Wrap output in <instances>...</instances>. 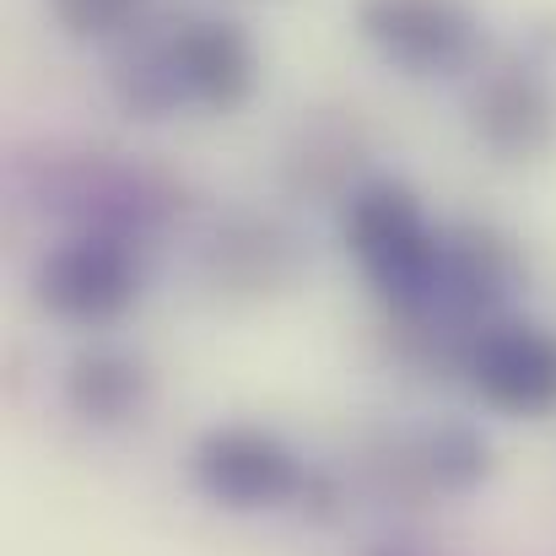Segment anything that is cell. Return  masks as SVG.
<instances>
[{"label": "cell", "mask_w": 556, "mask_h": 556, "mask_svg": "<svg viewBox=\"0 0 556 556\" xmlns=\"http://www.w3.org/2000/svg\"><path fill=\"white\" fill-rule=\"evenodd\" d=\"M341 238L389 308H410L432 292L443 227L427 222V205L410 185L400 179L352 185L341 194Z\"/></svg>", "instance_id": "obj_1"}, {"label": "cell", "mask_w": 556, "mask_h": 556, "mask_svg": "<svg viewBox=\"0 0 556 556\" xmlns=\"http://www.w3.org/2000/svg\"><path fill=\"white\" fill-rule=\"evenodd\" d=\"M141 281H147V265L136 254V238L81 227L38 260L33 298L49 319L76 325V330H98V325H114L136 308Z\"/></svg>", "instance_id": "obj_2"}, {"label": "cell", "mask_w": 556, "mask_h": 556, "mask_svg": "<svg viewBox=\"0 0 556 556\" xmlns=\"http://www.w3.org/2000/svg\"><path fill=\"white\" fill-rule=\"evenodd\" d=\"M308 476L314 470L298 459L287 438L249 421L211 427L189 448V481L200 486V497H211L227 514H270V508L303 503Z\"/></svg>", "instance_id": "obj_3"}, {"label": "cell", "mask_w": 556, "mask_h": 556, "mask_svg": "<svg viewBox=\"0 0 556 556\" xmlns=\"http://www.w3.org/2000/svg\"><path fill=\"white\" fill-rule=\"evenodd\" d=\"M357 33L400 76H459L481 60V16L470 0H357Z\"/></svg>", "instance_id": "obj_4"}, {"label": "cell", "mask_w": 556, "mask_h": 556, "mask_svg": "<svg viewBox=\"0 0 556 556\" xmlns=\"http://www.w3.org/2000/svg\"><path fill=\"white\" fill-rule=\"evenodd\" d=\"M465 383L503 416H552L556 410V330L535 319H492L465 352Z\"/></svg>", "instance_id": "obj_5"}, {"label": "cell", "mask_w": 556, "mask_h": 556, "mask_svg": "<svg viewBox=\"0 0 556 556\" xmlns=\"http://www.w3.org/2000/svg\"><path fill=\"white\" fill-rule=\"evenodd\" d=\"M470 136L503 163H535L556 147V87L530 60H503L470 87Z\"/></svg>", "instance_id": "obj_6"}, {"label": "cell", "mask_w": 556, "mask_h": 556, "mask_svg": "<svg viewBox=\"0 0 556 556\" xmlns=\"http://www.w3.org/2000/svg\"><path fill=\"white\" fill-rule=\"evenodd\" d=\"M174 43V60H179V76H185V92L194 109H211V114H232L254 98V81H260V54H254V38L227 22V16H189L168 33Z\"/></svg>", "instance_id": "obj_7"}, {"label": "cell", "mask_w": 556, "mask_h": 556, "mask_svg": "<svg viewBox=\"0 0 556 556\" xmlns=\"http://www.w3.org/2000/svg\"><path fill=\"white\" fill-rule=\"evenodd\" d=\"M205 276L216 292L265 298L303 276V238L276 216H232L205 243Z\"/></svg>", "instance_id": "obj_8"}, {"label": "cell", "mask_w": 556, "mask_h": 556, "mask_svg": "<svg viewBox=\"0 0 556 556\" xmlns=\"http://www.w3.org/2000/svg\"><path fill=\"white\" fill-rule=\"evenodd\" d=\"M152 400V368L147 357L125 346H87L65 368V405L92 427H125Z\"/></svg>", "instance_id": "obj_9"}, {"label": "cell", "mask_w": 556, "mask_h": 556, "mask_svg": "<svg viewBox=\"0 0 556 556\" xmlns=\"http://www.w3.org/2000/svg\"><path fill=\"white\" fill-rule=\"evenodd\" d=\"M114 98H119V109L130 119H168V114L189 109L174 43L168 38H147V43L125 49L114 60Z\"/></svg>", "instance_id": "obj_10"}, {"label": "cell", "mask_w": 556, "mask_h": 556, "mask_svg": "<svg viewBox=\"0 0 556 556\" xmlns=\"http://www.w3.org/2000/svg\"><path fill=\"white\" fill-rule=\"evenodd\" d=\"M357 157H363L357 130L330 125V119H314V125H303L298 147L287 152V185L298 189V194H336V189L352 185Z\"/></svg>", "instance_id": "obj_11"}, {"label": "cell", "mask_w": 556, "mask_h": 556, "mask_svg": "<svg viewBox=\"0 0 556 556\" xmlns=\"http://www.w3.org/2000/svg\"><path fill=\"white\" fill-rule=\"evenodd\" d=\"M49 16L76 43H109L147 16V0H49Z\"/></svg>", "instance_id": "obj_12"}, {"label": "cell", "mask_w": 556, "mask_h": 556, "mask_svg": "<svg viewBox=\"0 0 556 556\" xmlns=\"http://www.w3.org/2000/svg\"><path fill=\"white\" fill-rule=\"evenodd\" d=\"M368 556H427V552H416L410 541H378Z\"/></svg>", "instance_id": "obj_13"}]
</instances>
